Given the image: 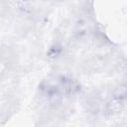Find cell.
<instances>
[{"mask_svg": "<svg viewBox=\"0 0 127 127\" xmlns=\"http://www.w3.org/2000/svg\"><path fill=\"white\" fill-rule=\"evenodd\" d=\"M113 96L116 100H122L127 97V84H120L118 85L113 93Z\"/></svg>", "mask_w": 127, "mask_h": 127, "instance_id": "obj_1", "label": "cell"}]
</instances>
